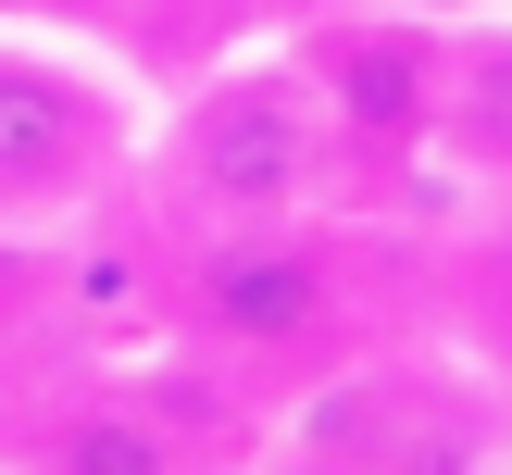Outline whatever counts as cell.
<instances>
[{
    "instance_id": "cell-1",
    "label": "cell",
    "mask_w": 512,
    "mask_h": 475,
    "mask_svg": "<svg viewBox=\"0 0 512 475\" xmlns=\"http://www.w3.org/2000/svg\"><path fill=\"white\" fill-rule=\"evenodd\" d=\"M138 163H150L175 225H288V213H338L350 200V163H338V125H325V88L300 63V38L213 63L138 138Z\"/></svg>"
},
{
    "instance_id": "cell-2",
    "label": "cell",
    "mask_w": 512,
    "mask_h": 475,
    "mask_svg": "<svg viewBox=\"0 0 512 475\" xmlns=\"http://www.w3.org/2000/svg\"><path fill=\"white\" fill-rule=\"evenodd\" d=\"M175 338L238 375H300L350 338V238L338 213L288 225H188L175 250Z\"/></svg>"
},
{
    "instance_id": "cell-3",
    "label": "cell",
    "mask_w": 512,
    "mask_h": 475,
    "mask_svg": "<svg viewBox=\"0 0 512 475\" xmlns=\"http://www.w3.org/2000/svg\"><path fill=\"white\" fill-rule=\"evenodd\" d=\"M125 163H138V100L100 63L25 38V13H0V225L88 213L125 188Z\"/></svg>"
},
{
    "instance_id": "cell-4",
    "label": "cell",
    "mask_w": 512,
    "mask_h": 475,
    "mask_svg": "<svg viewBox=\"0 0 512 475\" xmlns=\"http://www.w3.org/2000/svg\"><path fill=\"white\" fill-rule=\"evenodd\" d=\"M300 63H313V88H325L350 200H363L375 175H413L425 150H438V125H450V25H425V13H325L313 38H300Z\"/></svg>"
},
{
    "instance_id": "cell-5",
    "label": "cell",
    "mask_w": 512,
    "mask_h": 475,
    "mask_svg": "<svg viewBox=\"0 0 512 475\" xmlns=\"http://www.w3.org/2000/svg\"><path fill=\"white\" fill-rule=\"evenodd\" d=\"M288 450L300 463H488L500 413L450 363H338V375H313Z\"/></svg>"
},
{
    "instance_id": "cell-6",
    "label": "cell",
    "mask_w": 512,
    "mask_h": 475,
    "mask_svg": "<svg viewBox=\"0 0 512 475\" xmlns=\"http://www.w3.org/2000/svg\"><path fill=\"white\" fill-rule=\"evenodd\" d=\"M150 400H163V388H88V413L38 425L25 450H50V463H100V475H163V463H188V450H213L200 425H163Z\"/></svg>"
},
{
    "instance_id": "cell-7",
    "label": "cell",
    "mask_w": 512,
    "mask_h": 475,
    "mask_svg": "<svg viewBox=\"0 0 512 475\" xmlns=\"http://www.w3.org/2000/svg\"><path fill=\"white\" fill-rule=\"evenodd\" d=\"M438 150H463L475 175H512V38H450V125Z\"/></svg>"
},
{
    "instance_id": "cell-8",
    "label": "cell",
    "mask_w": 512,
    "mask_h": 475,
    "mask_svg": "<svg viewBox=\"0 0 512 475\" xmlns=\"http://www.w3.org/2000/svg\"><path fill=\"white\" fill-rule=\"evenodd\" d=\"M50 13H138V0H50Z\"/></svg>"
},
{
    "instance_id": "cell-9",
    "label": "cell",
    "mask_w": 512,
    "mask_h": 475,
    "mask_svg": "<svg viewBox=\"0 0 512 475\" xmlns=\"http://www.w3.org/2000/svg\"><path fill=\"white\" fill-rule=\"evenodd\" d=\"M0 13H50V0H0Z\"/></svg>"
}]
</instances>
